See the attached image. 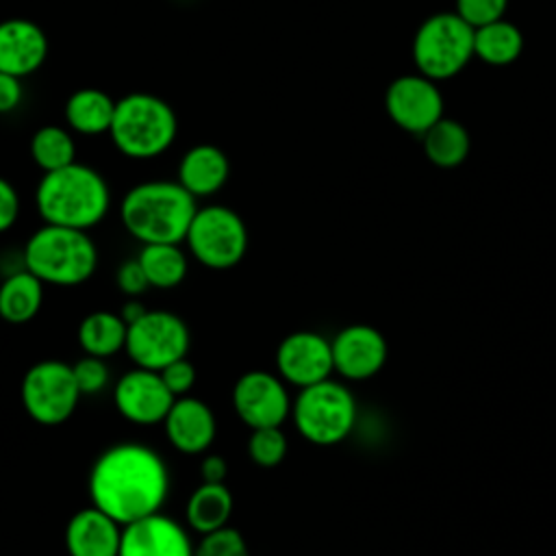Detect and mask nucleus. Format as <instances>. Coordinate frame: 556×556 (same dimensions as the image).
Segmentation results:
<instances>
[{
  "label": "nucleus",
  "mask_w": 556,
  "mask_h": 556,
  "mask_svg": "<svg viewBox=\"0 0 556 556\" xmlns=\"http://www.w3.org/2000/svg\"><path fill=\"white\" fill-rule=\"evenodd\" d=\"M167 493L169 471L165 460L137 441L104 450L89 473L91 504L122 526L161 513Z\"/></svg>",
  "instance_id": "1"
},
{
  "label": "nucleus",
  "mask_w": 556,
  "mask_h": 556,
  "mask_svg": "<svg viewBox=\"0 0 556 556\" xmlns=\"http://www.w3.org/2000/svg\"><path fill=\"white\" fill-rule=\"evenodd\" d=\"M35 206L43 224L89 230L106 217L111 189L98 169L76 161L41 176Z\"/></svg>",
  "instance_id": "2"
},
{
  "label": "nucleus",
  "mask_w": 556,
  "mask_h": 556,
  "mask_svg": "<svg viewBox=\"0 0 556 556\" xmlns=\"http://www.w3.org/2000/svg\"><path fill=\"white\" fill-rule=\"evenodd\" d=\"M198 211V200L178 180H146L130 187L119 202L128 235L143 243H182Z\"/></svg>",
  "instance_id": "3"
},
{
  "label": "nucleus",
  "mask_w": 556,
  "mask_h": 556,
  "mask_svg": "<svg viewBox=\"0 0 556 556\" xmlns=\"http://www.w3.org/2000/svg\"><path fill=\"white\" fill-rule=\"evenodd\" d=\"M176 135V113L163 98L132 91L115 102L109 137L119 154L135 161L156 159L172 148Z\"/></svg>",
  "instance_id": "4"
},
{
  "label": "nucleus",
  "mask_w": 556,
  "mask_h": 556,
  "mask_svg": "<svg viewBox=\"0 0 556 556\" xmlns=\"http://www.w3.org/2000/svg\"><path fill=\"white\" fill-rule=\"evenodd\" d=\"M24 267L46 285H83L98 267V245L87 230L43 224L24 245Z\"/></svg>",
  "instance_id": "5"
},
{
  "label": "nucleus",
  "mask_w": 556,
  "mask_h": 556,
  "mask_svg": "<svg viewBox=\"0 0 556 556\" xmlns=\"http://www.w3.org/2000/svg\"><path fill=\"white\" fill-rule=\"evenodd\" d=\"M291 417L306 441L315 445H334L352 432L356 402L348 387L328 378L300 389L291 406Z\"/></svg>",
  "instance_id": "6"
},
{
  "label": "nucleus",
  "mask_w": 556,
  "mask_h": 556,
  "mask_svg": "<svg viewBox=\"0 0 556 556\" xmlns=\"http://www.w3.org/2000/svg\"><path fill=\"white\" fill-rule=\"evenodd\" d=\"M473 56V26L458 13H434L421 22L413 39V59L432 80L456 76Z\"/></svg>",
  "instance_id": "7"
},
{
  "label": "nucleus",
  "mask_w": 556,
  "mask_h": 556,
  "mask_svg": "<svg viewBox=\"0 0 556 556\" xmlns=\"http://www.w3.org/2000/svg\"><path fill=\"white\" fill-rule=\"evenodd\" d=\"M248 226L241 215L224 204L198 206L185 243L191 256L208 269H230L248 252Z\"/></svg>",
  "instance_id": "8"
},
{
  "label": "nucleus",
  "mask_w": 556,
  "mask_h": 556,
  "mask_svg": "<svg viewBox=\"0 0 556 556\" xmlns=\"http://www.w3.org/2000/svg\"><path fill=\"white\" fill-rule=\"evenodd\" d=\"M22 406L28 417L41 426L67 421L83 397L70 363L46 358L35 363L22 378Z\"/></svg>",
  "instance_id": "9"
},
{
  "label": "nucleus",
  "mask_w": 556,
  "mask_h": 556,
  "mask_svg": "<svg viewBox=\"0 0 556 556\" xmlns=\"http://www.w3.org/2000/svg\"><path fill=\"white\" fill-rule=\"evenodd\" d=\"M189 328L176 313L150 311L128 326L126 354L137 367L161 371L165 365L187 356Z\"/></svg>",
  "instance_id": "10"
},
{
  "label": "nucleus",
  "mask_w": 556,
  "mask_h": 556,
  "mask_svg": "<svg viewBox=\"0 0 556 556\" xmlns=\"http://www.w3.org/2000/svg\"><path fill=\"white\" fill-rule=\"evenodd\" d=\"M232 406L239 419L252 428L282 426L291 415V397L285 380L265 369H252L237 378L232 387Z\"/></svg>",
  "instance_id": "11"
},
{
  "label": "nucleus",
  "mask_w": 556,
  "mask_h": 556,
  "mask_svg": "<svg viewBox=\"0 0 556 556\" xmlns=\"http://www.w3.org/2000/svg\"><path fill=\"white\" fill-rule=\"evenodd\" d=\"M384 106L389 117L404 130L424 135L443 117V96L432 78L400 76L384 93Z\"/></svg>",
  "instance_id": "12"
},
{
  "label": "nucleus",
  "mask_w": 556,
  "mask_h": 556,
  "mask_svg": "<svg viewBox=\"0 0 556 556\" xmlns=\"http://www.w3.org/2000/svg\"><path fill=\"white\" fill-rule=\"evenodd\" d=\"M174 400L161 374L146 367L128 369L117 378L113 389V402L119 415L139 426L163 424Z\"/></svg>",
  "instance_id": "13"
},
{
  "label": "nucleus",
  "mask_w": 556,
  "mask_h": 556,
  "mask_svg": "<svg viewBox=\"0 0 556 556\" xmlns=\"http://www.w3.org/2000/svg\"><path fill=\"white\" fill-rule=\"evenodd\" d=\"M276 369L285 382L300 389L328 380L334 371L332 345L326 337L311 330L291 332L278 343Z\"/></svg>",
  "instance_id": "14"
},
{
  "label": "nucleus",
  "mask_w": 556,
  "mask_h": 556,
  "mask_svg": "<svg viewBox=\"0 0 556 556\" xmlns=\"http://www.w3.org/2000/svg\"><path fill=\"white\" fill-rule=\"evenodd\" d=\"M117 556H195V545L178 521L154 513L122 528Z\"/></svg>",
  "instance_id": "15"
},
{
  "label": "nucleus",
  "mask_w": 556,
  "mask_h": 556,
  "mask_svg": "<svg viewBox=\"0 0 556 556\" xmlns=\"http://www.w3.org/2000/svg\"><path fill=\"white\" fill-rule=\"evenodd\" d=\"M334 371L348 380H365L378 374L387 361L384 337L367 324L345 326L330 341Z\"/></svg>",
  "instance_id": "16"
},
{
  "label": "nucleus",
  "mask_w": 556,
  "mask_h": 556,
  "mask_svg": "<svg viewBox=\"0 0 556 556\" xmlns=\"http://www.w3.org/2000/svg\"><path fill=\"white\" fill-rule=\"evenodd\" d=\"M48 59V35L26 17L0 22V72L17 78L35 74Z\"/></svg>",
  "instance_id": "17"
},
{
  "label": "nucleus",
  "mask_w": 556,
  "mask_h": 556,
  "mask_svg": "<svg viewBox=\"0 0 556 556\" xmlns=\"http://www.w3.org/2000/svg\"><path fill=\"white\" fill-rule=\"evenodd\" d=\"M163 426L169 443L182 454L206 452L217 434V419L211 406L191 395L174 400Z\"/></svg>",
  "instance_id": "18"
},
{
  "label": "nucleus",
  "mask_w": 556,
  "mask_h": 556,
  "mask_svg": "<svg viewBox=\"0 0 556 556\" xmlns=\"http://www.w3.org/2000/svg\"><path fill=\"white\" fill-rule=\"evenodd\" d=\"M122 523L93 504L74 513L65 526V547L70 556H117Z\"/></svg>",
  "instance_id": "19"
},
{
  "label": "nucleus",
  "mask_w": 556,
  "mask_h": 556,
  "mask_svg": "<svg viewBox=\"0 0 556 556\" xmlns=\"http://www.w3.org/2000/svg\"><path fill=\"white\" fill-rule=\"evenodd\" d=\"M230 176V161L226 152L213 143L191 146L176 172V180L198 200L215 195Z\"/></svg>",
  "instance_id": "20"
},
{
  "label": "nucleus",
  "mask_w": 556,
  "mask_h": 556,
  "mask_svg": "<svg viewBox=\"0 0 556 556\" xmlns=\"http://www.w3.org/2000/svg\"><path fill=\"white\" fill-rule=\"evenodd\" d=\"M115 102L117 100H113L106 91L98 87L76 89L65 100V109H63L65 122L78 135H85V137L104 135L111 128Z\"/></svg>",
  "instance_id": "21"
},
{
  "label": "nucleus",
  "mask_w": 556,
  "mask_h": 556,
  "mask_svg": "<svg viewBox=\"0 0 556 556\" xmlns=\"http://www.w3.org/2000/svg\"><path fill=\"white\" fill-rule=\"evenodd\" d=\"M43 285L26 267L9 274L0 285V317L13 326L35 319L43 306Z\"/></svg>",
  "instance_id": "22"
},
{
  "label": "nucleus",
  "mask_w": 556,
  "mask_h": 556,
  "mask_svg": "<svg viewBox=\"0 0 556 556\" xmlns=\"http://www.w3.org/2000/svg\"><path fill=\"white\" fill-rule=\"evenodd\" d=\"M232 493L224 482H202L187 500V523L198 534H206L222 526H228L232 515Z\"/></svg>",
  "instance_id": "23"
},
{
  "label": "nucleus",
  "mask_w": 556,
  "mask_h": 556,
  "mask_svg": "<svg viewBox=\"0 0 556 556\" xmlns=\"http://www.w3.org/2000/svg\"><path fill=\"white\" fill-rule=\"evenodd\" d=\"M128 324L119 313L93 311L78 326V343L85 354L109 358L126 348Z\"/></svg>",
  "instance_id": "24"
},
{
  "label": "nucleus",
  "mask_w": 556,
  "mask_h": 556,
  "mask_svg": "<svg viewBox=\"0 0 556 556\" xmlns=\"http://www.w3.org/2000/svg\"><path fill=\"white\" fill-rule=\"evenodd\" d=\"M521 50V30L504 17L473 28V56L482 59L489 65H508L519 59Z\"/></svg>",
  "instance_id": "25"
},
{
  "label": "nucleus",
  "mask_w": 556,
  "mask_h": 556,
  "mask_svg": "<svg viewBox=\"0 0 556 556\" xmlns=\"http://www.w3.org/2000/svg\"><path fill=\"white\" fill-rule=\"evenodd\" d=\"M137 261L154 289L178 287L189 269L187 254L182 252L180 243H143Z\"/></svg>",
  "instance_id": "26"
},
{
  "label": "nucleus",
  "mask_w": 556,
  "mask_h": 556,
  "mask_svg": "<svg viewBox=\"0 0 556 556\" xmlns=\"http://www.w3.org/2000/svg\"><path fill=\"white\" fill-rule=\"evenodd\" d=\"M424 152L439 167L460 165L471 148L467 128L450 117H441L424 135Z\"/></svg>",
  "instance_id": "27"
},
{
  "label": "nucleus",
  "mask_w": 556,
  "mask_h": 556,
  "mask_svg": "<svg viewBox=\"0 0 556 556\" xmlns=\"http://www.w3.org/2000/svg\"><path fill=\"white\" fill-rule=\"evenodd\" d=\"M30 156L43 174L67 167L76 163L74 135L59 124H46L30 137Z\"/></svg>",
  "instance_id": "28"
},
{
  "label": "nucleus",
  "mask_w": 556,
  "mask_h": 556,
  "mask_svg": "<svg viewBox=\"0 0 556 556\" xmlns=\"http://www.w3.org/2000/svg\"><path fill=\"white\" fill-rule=\"evenodd\" d=\"M289 450L287 434L280 426H267V428H252L248 439V456L258 467H276L285 460Z\"/></svg>",
  "instance_id": "29"
},
{
  "label": "nucleus",
  "mask_w": 556,
  "mask_h": 556,
  "mask_svg": "<svg viewBox=\"0 0 556 556\" xmlns=\"http://www.w3.org/2000/svg\"><path fill=\"white\" fill-rule=\"evenodd\" d=\"M195 556H250V549L245 536L237 528L222 526L217 530L200 534Z\"/></svg>",
  "instance_id": "30"
},
{
  "label": "nucleus",
  "mask_w": 556,
  "mask_h": 556,
  "mask_svg": "<svg viewBox=\"0 0 556 556\" xmlns=\"http://www.w3.org/2000/svg\"><path fill=\"white\" fill-rule=\"evenodd\" d=\"M72 369H74V378L80 395L100 393L109 384V367L100 356L85 354L83 358L72 363Z\"/></svg>",
  "instance_id": "31"
},
{
  "label": "nucleus",
  "mask_w": 556,
  "mask_h": 556,
  "mask_svg": "<svg viewBox=\"0 0 556 556\" xmlns=\"http://www.w3.org/2000/svg\"><path fill=\"white\" fill-rule=\"evenodd\" d=\"M508 0H456V13L473 28L502 20Z\"/></svg>",
  "instance_id": "32"
},
{
  "label": "nucleus",
  "mask_w": 556,
  "mask_h": 556,
  "mask_svg": "<svg viewBox=\"0 0 556 556\" xmlns=\"http://www.w3.org/2000/svg\"><path fill=\"white\" fill-rule=\"evenodd\" d=\"M159 374H161L163 382L167 384V389L172 391L174 397L189 395V391L195 387V378H198L195 367H193V363L187 361V356L165 365Z\"/></svg>",
  "instance_id": "33"
},
{
  "label": "nucleus",
  "mask_w": 556,
  "mask_h": 556,
  "mask_svg": "<svg viewBox=\"0 0 556 556\" xmlns=\"http://www.w3.org/2000/svg\"><path fill=\"white\" fill-rule=\"evenodd\" d=\"M115 282L119 287V291L128 298H139L141 293H146L150 289V282L146 278L143 267L139 265L137 258H128L117 267L115 274Z\"/></svg>",
  "instance_id": "34"
},
{
  "label": "nucleus",
  "mask_w": 556,
  "mask_h": 556,
  "mask_svg": "<svg viewBox=\"0 0 556 556\" xmlns=\"http://www.w3.org/2000/svg\"><path fill=\"white\" fill-rule=\"evenodd\" d=\"M20 215V195L15 187L0 176V232L13 228Z\"/></svg>",
  "instance_id": "35"
},
{
  "label": "nucleus",
  "mask_w": 556,
  "mask_h": 556,
  "mask_svg": "<svg viewBox=\"0 0 556 556\" xmlns=\"http://www.w3.org/2000/svg\"><path fill=\"white\" fill-rule=\"evenodd\" d=\"M24 100V87L22 78L0 72V113L15 111Z\"/></svg>",
  "instance_id": "36"
},
{
  "label": "nucleus",
  "mask_w": 556,
  "mask_h": 556,
  "mask_svg": "<svg viewBox=\"0 0 556 556\" xmlns=\"http://www.w3.org/2000/svg\"><path fill=\"white\" fill-rule=\"evenodd\" d=\"M202 482H224L228 476V465L219 454H208L200 463Z\"/></svg>",
  "instance_id": "37"
},
{
  "label": "nucleus",
  "mask_w": 556,
  "mask_h": 556,
  "mask_svg": "<svg viewBox=\"0 0 556 556\" xmlns=\"http://www.w3.org/2000/svg\"><path fill=\"white\" fill-rule=\"evenodd\" d=\"M148 313V308L143 306V302H139L137 298H128V302L122 306V311H119V315H122V319L130 326V324H135L137 319H141L143 315Z\"/></svg>",
  "instance_id": "38"
}]
</instances>
